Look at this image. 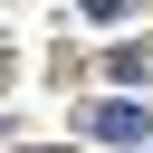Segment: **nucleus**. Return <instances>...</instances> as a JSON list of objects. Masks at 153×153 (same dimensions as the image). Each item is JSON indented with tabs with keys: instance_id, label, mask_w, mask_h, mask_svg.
<instances>
[{
	"instance_id": "nucleus-1",
	"label": "nucleus",
	"mask_w": 153,
	"mask_h": 153,
	"mask_svg": "<svg viewBox=\"0 0 153 153\" xmlns=\"http://www.w3.org/2000/svg\"><path fill=\"white\" fill-rule=\"evenodd\" d=\"M96 134H105V143H134V134H143V105H105Z\"/></svg>"
},
{
	"instance_id": "nucleus-2",
	"label": "nucleus",
	"mask_w": 153,
	"mask_h": 153,
	"mask_svg": "<svg viewBox=\"0 0 153 153\" xmlns=\"http://www.w3.org/2000/svg\"><path fill=\"white\" fill-rule=\"evenodd\" d=\"M86 10H96V19H124V10H134V0H86Z\"/></svg>"
}]
</instances>
